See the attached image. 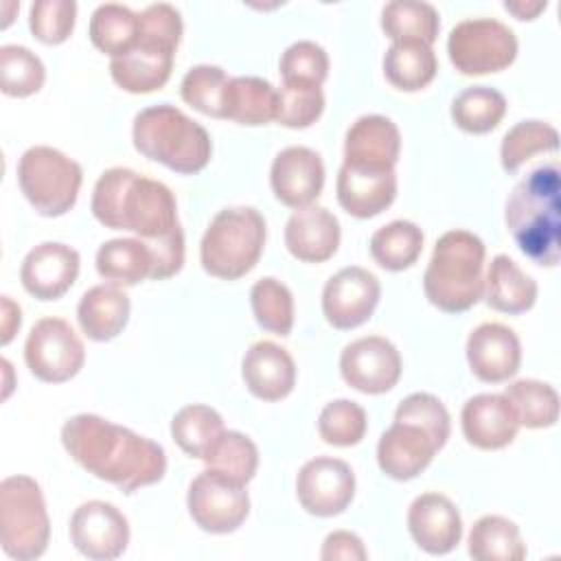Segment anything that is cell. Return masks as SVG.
<instances>
[{
    "instance_id": "cell-52",
    "label": "cell",
    "mask_w": 561,
    "mask_h": 561,
    "mask_svg": "<svg viewBox=\"0 0 561 561\" xmlns=\"http://www.w3.org/2000/svg\"><path fill=\"white\" fill-rule=\"evenodd\" d=\"M548 2H530V0H515V2H504V9L513 13L517 20H535L541 11H546Z\"/></svg>"
},
{
    "instance_id": "cell-6",
    "label": "cell",
    "mask_w": 561,
    "mask_h": 561,
    "mask_svg": "<svg viewBox=\"0 0 561 561\" xmlns=\"http://www.w3.org/2000/svg\"><path fill=\"white\" fill-rule=\"evenodd\" d=\"M265 219L252 206L219 210L199 243L202 267L221 280L245 276L261 259L265 245Z\"/></svg>"
},
{
    "instance_id": "cell-32",
    "label": "cell",
    "mask_w": 561,
    "mask_h": 561,
    "mask_svg": "<svg viewBox=\"0 0 561 561\" xmlns=\"http://www.w3.org/2000/svg\"><path fill=\"white\" fill-rule=\"evenodd\" d=\"M90 39L112 59L121 57L138 44L140 18L129 7L118 2L99 4L90 18Z\"/></svg>"
},
{
    "instance_id": "cell-44",
    "label": "cell",
    "mask_w": 561,
    "mask_h": 561,
    "mask_svg": "<svg viewBox=\"0 0 561 561\" xmlns=\"http://www.w3.org/2000/svg\"><path fill=\"white\" fill-rule=\"evenodd\" d=\"M368 427L366 410L351 399H335L327 403L318 416V434L333 447L357 445Z\"/></svg>"
},
{
    "instance_id": "cell-23",
    "label": "cell",
    "mask_w": 561,
    "mask_h": 561,
    "mask_svg": "<svg viewBox=\"0 0 561 561\" xmlns=\"http://www.w3.org/2000/svg\"><path fill=\"white\" fill-rule=\"evenodd\" d=\"M462 434L469 445L478 449H502L517 436L519 421L504 394L482 392L462 405Z\"/></svg>"
},
{
    "instance_id": "cell-51",
    "label": "cell",
    "mask_w": 561,
    "mask_h": 561,
    "mask_svg": "<svg viewBox=\"0 0 561 561\" xmlns=\"http://www.w3.org/2000/svg\"><path fill=\"white\" fill-rule=\"evenodd\" d=\"M0 313H2V318H0V344L7 346L13 340V335L18 333L20 324H22V311L9 296H2Z\"/></svg>"
},
{
    "instance_id": "cell-26",
    "label": "cell",
    "mask_w": 561,
    "mask_h": 561,
    "mask_svg": "<svg viewBox=\"0 0 561 561\" xmlns=\"http://www.w3.org/2000/svg\"><path fill=\"white\" fill-rule=\"evenodd\" d=\"M340 237L337 217L318 204L294 210L285 226V245L302 263L329 261L337 252Z\"/></svg>"
},
{
    "instance_id": "cell-8",
    "label": "cell",
    "mask_w": 561,
    "mask_h": 561,
    "mask_svg": "<svg viewBox=\"0 0 561 561\" xmlns=\"http://www.w3.org/2000/svg\"><path fill=\"white\" fill-rule=\"evenodd\" d=\"M83 171L59 149L35 145L18 162V184L28 204L44 217L66 215L79 197Z\"/></svg>"
},
{
    "instance_id": "cell-31",
    "label": "cell",
    "mask_w": 561,
    "mask_h": 561,
    "mask_svg": "<svg viewBox=\"0 0 561 561\" xmlns=\"http://www.w3.org/2000/svg\"><path fill=\"white\" fill-rule=\"evenodd\" d=\"M438 70V59L430 44L405 39L392 42L383 55L386 79L403 92H416L432 83Z\"/></svg>"
},
{
    "instance_id": "cell-17",
    "label": "cell",
    "mask_w": 561,
    "mask_h": 561,
    "mask_svg": "<svg viewBox=\"0 0 561 561\" xmlns=\"http://www.w3.org/2000/svg\"><path fill=\"white\" fill-rule=\"evenodd\" d=\"M438 449L425 427L394 419L377 443V465L388 478L405 482L425 471Z\"/></svg>"
},
{
    "instance_id": "cell-33",
    "label": "cell",
    "mask_w": 561,
    "mask_h": 561,
    "mask_svg": "<svg viewBox=\"0 0 561 561\" xmlns=\"http://www.w3.org/2000/svg\"><path fill=\"white\" fill-rule=\"evenodd\" d=\"M469 554L478 561H522L526 546L515 522L502 515H484L469 530Z\"/></svg>"
},
{
    "instance_id": "cell-28",
    "label": "cell",
    "mask_w": 561,
    "mask_h": 561,
    "mask_svg": "<svg viewBox=\"0 0 561 561\" xmlns=\"http://www.w3.org/2000/svg\"><path fill=\"white\" fill-rule=\"evenodd\" d=\"M482 296L495 311L524 313L537 300V283L508 254H497L489 263Z\"/></svg>"
},
{
    "instance_id": "cell-48",
    "label": "cell",
    "mask_w": 561,
    "mask_h": 561,
    "mask_svg": "<svg viewBox=\"0 0 561 561\" xmlns=\"http://www.w3.org/2000/svg\"><path fill=\"white\" fill-rule=\"evenodd\" d=\"M397 421H412L425 427L436 445L443 449L449 432H451V419L443 401L430 392H412L408 394L394 410Z\"/></svg>"
},
{
    "instance_id": "cell-2",
    "label": "cell",
    "mask_w": 561,
    "mask_h": 561,
    "mask_svg": "<svg viewBox=\"0 0 561 561\" xmlns=\"http://www.w3.org/2000/svg\"><path fill=\"white\" fill-rule=\"evenodd\" d=\"M90 208L105 228L129 230L142 241H156L182 228L171 188L125 167L101 173Z\"/></svg>"
},
{
    "instance_id": "cell-49",
    "label": "cell",
    "mask_w": 561,
    "mask_h": 561,
    "mask_svg": "<svg viewBox=\"0 0 561 561\" xmlns=\"http://www.w3.org/2000/svg\"><path fill=\"white\" fill-rule=\"evenodd\" d=\"M140 18V37L160 39L178 48L182 39V15L169 2L149 4L138 13Z\"/></svg>"
},
{
    "instance_id": "cell-21",
    "label": "cell",
    "mask_w": 561,
    "mask_h": 561,
    "mask_svg": "<svg viewBox=\"0 0 561 561\" xmlns=\"http://www.w3.org/2000/svg\"><path fill=\"white\" fill-rule=\"evenodd\" d=\"M175 46L140 37L138 44L121 57L110 61V75L118 88L131 94H147L160 90L173 70Z\"/></svg>"
},
{
    "instance_id": "cell-9",
    "label": "cell",
    "mask_w": 561,
    "mask_h": 561,
    "mask_svg": "<svg viewBox=\"0 0 561 561\" xmlns=\"http://www.w3.org/2000/svg\"><path fill=\"white\" fill-rule=\"evenodd\" d=\"M447 53L462 75L500 72L515 61L517 37L495 18H469L449 31Z\"/></svg>"
},
{
    "instance_id": "cell-40",
    "label": "cell",
    "mask_w": 561,
    "mask_h": 561,
    "mask_svg": "<svg viewBox=\"0 0 561 561\" xmlns=\"http://www.w3.org/2000/svg\"><path fill=\"white\" fill-rule=\"evenodd\" d=\"M204 462L208 469L248 484L259 467V449L250 436L237 430H224L204 456Z\"/></svg>"
},
{
    "instance_id": "cell-29",
    "label": "cell",
    "mask_w": 561,
    "mask_h": 561,
    "mask_svg": "<svg viewBox=\"0 0 561 561\" xmlns=\"http://www.w3.org/2000/svg\"><path fill=\"white\" fill-rule=\"evenodd\" d=\"M278 90L261 77H230L224 96V118L239 125H267L276 121Z\"/></svg>"
},
{
    "instance_id": "cell-30",
    "label": "cell",
    "mask_w": 561,
    "mask_h": 561,
    "mask_svg": "<svg viewBox=\"0 0 561 561\" xmlns=\"http://www.w3.org/2000/svg\"><path fill=\"white\" fill-rule=\"evenodd\" d=\"M96 272L118 287L138 285L153 274L151 248L142 239H110L96 252Z\"/></svg>"
},
{
    "instance_id": "cell-22",
    "label": "cell",
    "mask_w": 561,
    "mask_h": 561,
    "mask_svg": "<svg viewBox=\"0 0 561 561\" xmlns=\"http://www.w3.org/2000/svg\"><path fill=\"white\" fill-rule=\"evenodd\" d=\"M340 206L357 217L370 219L383 213L397 197L394 169H368L342 164L335 182Z\"/></svg>"
},
{
    "instance_id": "cell-20",
    "label": "cell",
    "mask_w": 561,
    "mask_h": 561,
    "mask_svg": "<svg viewBox=\"0 0 561 561\" xmlns=\"http://www.w3.org/2000/svg\"><path fill=\"white\" fill-rule=\"evenodd\" d=\"M408 530L427 554H447L460 543L462 519L447 495L421 493L408 508Z\"/></svg>"
},
{
    "instance_id": "cell-46",
    "label": "cell",
    "mask_w": 561,
    "mask_h": 561,
    "mask_svg": "<svg viewBox=\"0 0 561 561\" xmlns=\"http://www.w3.org/2000/svg\"><path fill=\"white\" fill-rule=\"evenodd\" d=\"M77 20L75 0H37L28 11V26L42 44H61L70 37Z\"/></svg>"
},
{
    "instance_id": "cell-39",
    "label": "cell",
    "mask_w": 561,
    "mask_h": 561,
    "mask_svg": "<svg viewBox=\"0 0 561 561\" xmlns=\"http://www.w3.org/2000/svg\"><path fill=\"white\" fill-rule=\"evenodd\" d=\"M559 131L543 121L530 118L513 125L500 145V160L504 171L515 173L524 162H528L535 153L557 151Z\"/></svg>"
},
{
    "instance_id": "cell-13",
    "label": "cell",
    "mask_w": 561,
    "mask_h": 561,
    "mask_svg": "<svg viewBox=\"0 0 561 561\" xmlns=\"http://www.w3.org/2000/svg\"><path fill=\"white\" fill-rule=\"evenodd\" d=\"M340 373L351 388L364 394H381L397 386L401 377V355L397 346L381 335L357 337L344 346Z\"/></svg>"
},
{
    "instance_id": "cell-11",
    "label": "cell",
    "mask_w": 561,
    "mask_h": 561,
    "mask_svg": "<svg viewBox=\"0 0 561 561\" xmlns=\"http://www.w3.org/2000/svg\"><path fill=\"white\" fill-rule=\"evenodd\" d=\"M28 370L46 383L72 379L85 362V348L75 329L61 318H42L28 331L24 344Z\"/></svg>"
},
{
    "instance_id": "cell-16",
    "label": "cell",
    "mask_w": 561,
    "mask_h": 561,
    "mask_svg": "<svg viewBox=\"0 0 561 561\" xmlns=\"http://www.w3.org/2000/svg\"><path fill=\"white\" fill-rule=\"evenodd\" d=\"M270 184L280 204L296 210L311 206L324 186L320 153L302 145L285 147L272 162Z\"/></svg>"
},
{
    "instance_id": "cell-5",
    "label": "cell",
    "mask_w": 561,
    "mask_h": 561,
    "mask_svg": "<svg viewBox=\"0 0 561 561\" xmlns=\"http://www.w3.org/2000/svg\"><path fill=\"white\" fill-rule=\"evenodd\" d=\"M131 138L145 158L182 175L202 171L213 153L208 131L169 103L140 110L134 116Z\"/></svg>"
},
{
    "instance_id": "cell-50",
    "label": "cell",
    "mask_w": 561,
    "mask_h": 561,
    "mask_svg": "<svg viewBox=\"0 0 561 561\" xmlns=\"http://www.w3.org/2000/svg\"><path fill=\"white\" fill-rule=\"evenodd\" d=\"M368 557L364 541L351 530H333L322 543V561H364Z\"/></svg>"
},
{
    "instance_id": "cell-25",
    "label": "cell",
    "mask_w": 561,
    "mask_h": 561,
    "mask_svg": "<svg viewBox=\"0 0 561 561\" xmlns=\"http://www.w3.org/2000/svg\"><path fill=\"white\" fill-rule=\"evenodd\" d=\"M401 151L399 127L381 114L359 116L344 138V164L394 169Z\"/></svg>"
},
{
    "instance_id": "cell-42",
    "label": "cell",
    "mask_w": 561,
    "mask_h": 561,
    "mask_svg": "<svg viewBox=\"0 0 561 561\" xmlns=\"http://www.w3.org/2000/svg\"><path fill=\"white\" fill-rule=\"evenodd\" d=\"M250 305L256 322L276 335H289L294 327V296L274 276L259 278L250 289Z\"/></svg>"
},
{
    "instance_id": "cell-45",
    "label": "cell",
    "mask_w": 561,
    "mask_h": 561,
    "mask_svg": "<svg viewBox=\"0 0 561 561\" xmlns=\"http://www.w3.org/2000/svg\"><path fill=\"white\" fill-rule=\"evenodd\" d=\"M324 112L322 85L302 81H283L278 88L276 121L289 129H305L313 125Z\"/></svg>"
},
{
    "instance_id": "cell-27",
    "label": "cell",
    "mask_w": 561,
    "mask_h": 561,
    "mask_svg": "<svg viewBox=\"0 0 561 561\" xmlns=\"http://www.w3.org/2000/svg\"><path fill=\"white\" fill-rule=\"evenodd\" d=\"M129 296L112 283L90 287L77 307L81 331L94 342H110L129 320Z\"/></svg>"
},
{
    "instance_id": "cell-47",
    "label": "cell",
    "mask_w": 561,
    "mask_h": 561,
    "mask_svg": "<svg viewBox=\"0 0 561 561\" xmlns=\"http://www.w3.org/2000/svg\"><path fill=\"white\" fill-rule=\"evenodd\" d=\"M278 68H280L283 81H302V83L322 85L329 75V55L320 44L311 39H300L285 48V53L280 55Z\"/></svg>"
},
{
    "instance_id": "cell-38",
    "label": "cell",
    "mask_w": 561,
    "mask_h": 561,
    "mask_svg": "<svg viewBox=\"0 0 561 561\" xmlns=\"http://www.w3.org/2000/svg\"><path fill=\"white\" fill-rule=\"evenodd\" d=\"M502 394L506 397L519 425L524 427H552L559 419V394L546 381L517 379L508 383Z\"/></svg>"
},
{
    "instance_id": "cell-4",
    "label": "cell",
    "mask_w": 561,
    "mask_h": 561,
    "mask_svg": "<svg viewBox=\"0 0 561 561\" xmlns=\"http://www.w3.org/2000/svg\"><path fill=\"white\" fill-rule=\"evenodd\" d=\"M484 243L469 230L445 232L423 274L425 298L445 313L471 309L484 294Z\"/></svg>"
},
{
    "instance_id": "cell-43",
    "label": "cell",
    "mask_w": 561,
    "mask_h": 561,
    "mask_svg": "<svg viewBox=\"0 0 561 561\" xmlns=\"http://www.w3.org/2000/svg\"><path fill=\"white\" fill-rule=\"evenodd\" d=\"M228 79L230 77L224 68L199 64L184 75L180 83V94L193 110L213 118H224V96Z\"/></svg>"
},
{
    "instance_id": "cell-3",
    "label": "cell",
    "mask_w": 561,
    "mask_h": 561,
    "mask_svg": "<svg viewBox=\"0 0 561 561\" xmlns=\"http://www.w3.org/2000/svg\"><path fill=\"white\" fill-rule=\"evenodd\" d=\"M506 228L537 265L554 267L561 256V173L557 162L522 178L506 199Z\"/></svg>"
},
{
    "instance_id": "cell-14",
    "label": "cell",
    "mask_w": 561,
    "mask_h": 561,
    "mask_svg": "<svg viewBox=\"0 0 561 561\" xmlns=\"http://www.w3.org/2000/svg\"><path fill=\"white\" fill-rule=\"evenodd\" d=\"M70 541L88 559L112 561L127 550L129 522L114 504L90 500L70 517Z\"/></svg>"
},
{
    "instance_id": "cell-19",
    "label": "cell",
    "mask_w": 561,
    "mask_h": 561,
    "mask_svg": "<svg viewBox=\"0 0 561 561\" xmlns=\"http://www.w3.org/2000/svg\"><path fill=\"white\" fill-rule=\"evenodd\" d=\"M467 362L480 381H506L522 364L519 337L506 324L482 322L467 337Z\"/></svg>"
},
{
    "instance_id": "cell-37",
    "label": "cell",
    "mask_w": 561,
    "mask_h": 561,
    "mask_svg": "<svg viewBox=\"0 0 561 561\" xmlns=\"http://www.w3.org/2000/svg\"><path fill=\"white\" fill-rule=\"evenodd\" d=\"M506 114V99L489 85L465 88L451 101V121L467 134L493 131Z\"/></svg>"
},
{
    "instance_id": "cell-1",
    "label": "cell",
    "mask_w": 561,
    "mask_h": 561,
    "mask_svg": "<svg viewBox=\"0 0 561 561\" xmlns=\"http://www.w3.org/2000/svg\"><path fill=\"white\" fill-rule=\"evenodd\" d=\"M61 443L88 473L123 493L156 484L167 471L162 445L99 414L70 416L61 427Z\"/></svg>"
},
{
    "instance_id": "cell-34",
    "label": "cell",
    "mask_w": 561,
    "mask_h": 561,
    "mask_svg": "<svg viewBox=\"0 0 561 561\" xmlns=\"http://www.w3.org/2000/svg\"><path fill=\"white\" fill-rule=\"evenodd\" d=\"M423 252V232L414 221L394 219L370 237V256L388 272H401L416 263Z\"/></svg>"
},
{
    "instance_id": "cell-18",
    "label": "cell",
    "mask_w": 561,
    "mask_h": 561,
    "mask_svg": "<svg viewBox=\"0 0 561 561\" xmlns=\"http://www.w3.org/2000/svg\"><path fill=\"white\" fill-rule=\"evenodd\" d=\"M79 252L66 243L44 241L22 261L20 280L37 300L61 298L79 276Z\"/></svg>"
},
{
    "instance_id": "cell-35",
    "label": "cell",
    "mask_w": 561,
    "mask_h": 561,
    "mask_svg": "<svg viewBox=\"0 0 561 561\" xmlns=\"http://www.w3.org/2000/svg\"><path fill=\"white\" fill-rule=\"evenodd\" d=\"M381 28L392 42L416 39L432 46L438 37L440 18L430 2L392 0L381 9Z\"/></svg>"
},
{
    "instance_id": "cell-10",
    "label": "cell",
    "mask_w": 561,
    "mask_h": 561,
    "mask_svg": "<svg viewBox=\"0 0 561 561\" xmlns=\"http://www.w3.org/2000/svg\"><path fill=\"white\" fill-rule=\"evenodd\" d=\"M186 506L202 530L228 535L245 522L250 513V495L245 484L206 467V471L193 478Z\"/></svg>"
},
{
    "instance_id": "cell-7",
    "label": "cell",
    "mask_w": 561,
    "mask_h": 561,
    "mask_svg": "<svg viewBox=\"0 0 561 561\" xmlns=\"http://www.w3.org/2000/svg\"><path fill=\"white\" fill-rule=\"evenodd\" d=\"M50 519L39 484L28 476L0 482V543L7 557L33 561L48 548Z\"/></svg>"
},
{
    "instance_id": "cell-24",
    "label": "cell",
    "mask_w": 561,
    "mask_h": 561,
    "mask_svg": "<svg viewBox=\"0 0 561 561\" xmlns=\"http://www.w3.org/2000/svg\"><path fill=\"white\" fill-rule=\"evenodd\" d=\"M241 377L256 399L280 401L296 386V364L287 348L272 340H259L241 359Z\"/></svg>"
},
{
    "instance_id": "cell-12",
    "label": "cell",
    "mask_w": 561,
    "mask_h": 561,
    "mask_svg": "<svg viewBox=\"0 0 561 561\" xmlns=\"http://www.w3.org/2000/svg\"><path fill=\"white\" fill-rule=\"evenodd\" d=\"M300 506L316 517H333L348 508L355 495V473L348 462L331 456L307 460L296 476Z\"/></svg>"
},
{
    "instance_id": "cell-15",
    "label": "cell",
    "mask_w": 561,
    "mask_h": 561,
    "mask_svg": "<svg viewBox=\"0 0 561 561\" xmlns=\"http://www.w3.org/2000/svg\"><path fill=\"white\" fill-rule=\"evenodd\" d=\"M379 296L381 285L373 272L359 265L342 267L322 289V313L331 327L348 331L373 316Z\"/></svg>"
},
{
    "instance_id": "cell-36",
    "label": "cell",
    "mask_w": 561,
    "mask_h": 561,
    "mask_svg": "<svg viewBox=\"0 0 561 561\" xmlns=\"http://www.w3.org/2000/svg\"><path fill=\"white\" fill-rule=\"evenodd\" d=\"M221 414L204 403H191L180 408L171 419V436L178 447L191 458L204 460L213 443L224 432Z\"/></svg>"
},
{
    "instance_id": "cell-41",
    "label": "cell",
    "mask_w": 561,
    "mask_h": 561,
    "mask_svg": "<svg viewBox=\"0 0 561 561\" xmlns=\"http://www.w3.org/2000/svg\"><path fill=\"white\" fill-rule=\"evenodd\" d=\"M46 68L42 59L26 46H0V90L7 96H31L42 90Z\"/></svg>"
}]
</instances>
